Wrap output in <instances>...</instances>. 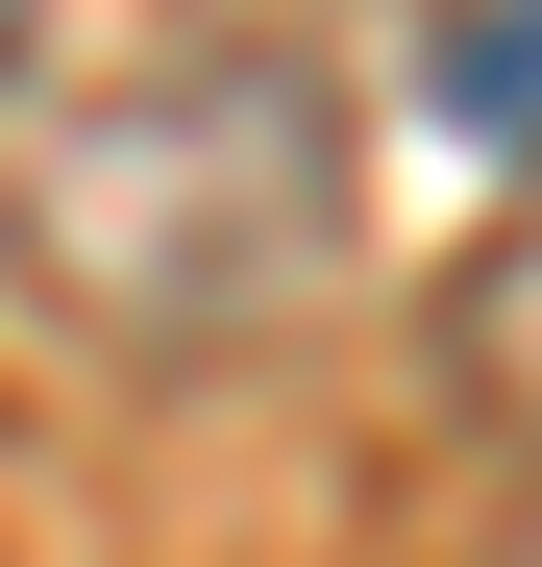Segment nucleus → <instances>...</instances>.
Masks as SVG:
<instances>
[{"label": "nucleus", "mask_w": 542, "mask_h": 567, "mask_svg": "<svg viewBox=\"0 0 542 567\" xmlns=\"http://www.w3.org/2000/svg\"><path fill=\"white\" fill-rule=\"evenodd\" d=\"M0 297L74 321L100 370H222L345 297V100L296 50H148L50 100L0 173Z\"/></svg>", "instance_id": "1"}, {"label": "nucleus", "mask_w": 542, "mask_h": 567, "mask_svg": "<svg viewBox=\"0 0 542 567\" xmlns=\"http://www.w3.org/2000/svg\"><path fill=\"white\" fill-rule=\"evenodd\" d=\"M444 370H469V420H493V444H542V173L493 198V247L444 271Z\"/></svg>", "instance_id": "2"}, {"label": "nucleus", "mask_w": 542, "mask_h": 567, "mask_svg": "<svg viewBox=\"0 0 542 567\" xmlns=\"http://www.w3.org/2000/svg\"><path fill=\"white\" fill-rule=\"evenodd\" d=\"M444 100H469V124L542 100V0H469V25H444Z\"/></svg>", "instance_id": "3"}, {"label": "nucleus", "mask_w": 542, "mask_h": 567, "mask_svg": "<svg viewBox=\"0 0 542 567\" xmlns=\"http://www.w3.org/2000/svg\"><path fill=\"white\" fill-rule=\"evenodd\" d=\"M0 74H25V0H0Z\"/></svg>", "instance_id": "4"}]
</instances>
